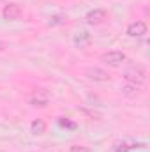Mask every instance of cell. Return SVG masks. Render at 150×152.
Listing matches in <instances>:
<instances>
[{
  "instance_id": "cell-1",
  "label": "cell",
  "mask_w": 150,
  "mask_h": 152,
  "mask_svg": "<svg viewBox=\"0 0 150 152\" xmlns=\"http://www.w3.org/2000/svg\"><path fill=\"white\" fill-rule=\"evenodd\" d=\"M125 53L124 51H118V50H111V51H106V53H103L101 55V60L106 64V66H110V67H118V66H122L124 62H125Z\"/></svg>"
},
{
  "instance_id": "cell-2",
  "label": "cell",
  "mask_w": 150,
  "mask_h": 152,
  "mask_svg": "<svg viewBox=\"0 0 150 152\" xmlns=\"http://www.w3.org/2000/svg\"><path fill=\"white\" fill-rule=\"evenodd\" d=\"M124 80H125L127 83H136V85L141 87L143 81L147 80V73H145L143 67L136 66V67H131V69H127V71L124 73Z\"/></svg>"
},
{
  "instance_id": "cell-3",
  "label": "cell",
  "mask_w": 150,
  "mask_h": 152,
  "mask_svg": "<svg viewBox=\"0 0 150 152\" xmlns=\"http://www.w3.org/2000/svg\"><path fill=\"white\" fill-rule=\"evenodd\" d=\"M127 36L129 37H143L147 34V23L141 21V20H136V21H131L127 25Z\"/></svg>"
},
{
  "instance_id": "cell-4",
  "label": "cell",
  "mask_w": 150,
  "mask_h": 152,
  "mask_svg": "<svg viewBox=\"0 0 150 152\" xmlns=\"http://www.w3.org/2000/svg\"><path fill=\"white\" fill-rule=\"evenodd\" d=\"M85 76L92 81H108L110 80V75L108 71L101 69V67H87L85 69Z\"/></svg>"
},
{
  "instance_id": "cell-5",
  "label": "cell",
  "mask_w": 150,
  "mask_h": 152,
  "mask_svg": "<svg viewBox=\"0 0 150 152\" xmlns=\"http://www.w3.org/2000/svg\"><path fill=\"white\" fill-rule=\"evenodd\" d=\"M2 16H4V20L14 21V20H18V18L21 16V7H20L18 4H7V5H4V9H2Z\"/></svg>"
},
{
  "instance_id": "cell-6",
  "label": "cell",
  "mask_w": 150,
  "mask_h": 152,
  "mask_svg": "<svg viewBox=\"0 0 150 152\" xmlns=\"http://www.w3.org/2000/svg\"><path fill=\"white\" fill-rule=\"evenodd\" d=\"M85 20H87L88 25H101L106 20V11H103V9H92V11L87 12Z\"/></svg>"
},
{
  "instance_id": "cell-7",
  "label": "cell",
  "mask_w": 150,
  "mask_h": 152,
  "mask_svg": "<svg viewBox=\"0 0 150 152\" xmlns=\"http://www.w3.org/2000/svg\"><path fill=\"white\" fill-rule=\"evenodd\" d=\"M90 41H92V36H90L87 30H79V32H76L74 37H73L74 46H76V48H79V50L87 48V46L90 44Z\"/></svg>"
},
{
  "instance_id": "cell-8",
  "label": "cell",
  "mask_w": 150,
  "mask_h": 152,
  "mask_svg": "<svg viewBox=\"0 0 150 152\" xmlns=\"http://www.w3.org/2000/svg\"><path fill=\"white\" fill-rule=\"evenodd\" d=\"M50 101V94L44 90V88H39L37 92L34 94V97L30 99V104L32 106H39V108H44Z\"/></svg>"
},
{
  "instance_id": "cell-9",
  "label": "cell",
  "mask_w": 150,
  "mask_h": 152,
  "mask_svg": "<svg viewBox=\"0 0 150 152\" xmlns=\"http://www.w3.org/2000/svg\"><path fill=\"white\" fill-rule=\"evenodd\" d=\"M145 143L143 142H134V140H124L122 143L117 145V152H127L131 149H143Z\"/></svg>"
},
{
  "instance_id": "cell-10",
  "label": "cell",
  "mask_w": 150,
  "mask_h": 152,
  "mask_svg": "<svg viewBox=\"0 0 150 152\" xmlns=\"http://www.w3.org/2000/svg\"><path fill=\"white\" fill-rule=\"evenodd\" d=\"M140 85H136V83H127L125 81V85L122 87V94L125 96V97H136L138 94H140Z\"/></svg>"
},
{
  "instance_id": "cell-11",
  "label": "cell",
  "mask_w": 150,
  "mask_h": 152,
  "mask_svg": "<svg viewBox=\"0 0 150 152\" xmlns=\"http://www.w3.org/2000/svg\"><path fill=\"white\" fill-rule=\"evenodd\" d=\"M30 131H32V134H44V133H46V122H44L42 118H36V120H32V124H30Z\"/></svg>"
},
{
  "instance_id": "cell-12",
  "label": "cell",
  "mask_w": 150,
  "mask_h": 152,
  "mask_svg": "<svg viewBox=\"0 0 150 152\" xmlns=\"http://www.w3.org/2000/svg\"><path fill=\"white\" fill-rule=\"evenodd\" d=\"M58 124H60L62 127H67V129H76V124L71 122L69 118H66V117H60V118H58Z\"/></svg>"
},
{
  "instance_id": "cell-13",
  "label": "cell",
  "mask_w": 150,
  "mask_h": 152,
  "mask_svg": "<svg viewBox=\"0 0 150 152\" xmlns=\"http://www.w3.org/2000/svg\"><path fill=\"white\" fill-rule=\"evenodd\" d=\"M64 21H66L64 16H53V18H50V23H48V25H50V27H55V25H62Z\"/></svg>"
},
{
  "instance_id": "cell-14",
  "label": "cell",
  "mask_w": 150,
  "mask_h": 152,
  "mask_svg": "<svg viewBox=\"0 0 150 152\" xmlns=\"http://www.w3.org/2000/svg\"><path fill=\"white\" fill-rule=\"evenodd\" d=\"M69 152H88V147H85V145H73Z\"/></svg>"
},
{
  "instance_id": "cell-15",
  "label": "cell",
  "mask_w": 150,
  "mask_h": 152,
  "mask_svg": "<svg viewBox=\"0 0 150 152\" xmlns=\"http://www.w3.org/2000/svg\"><path fill=\"white\" fill-rule=\"evenodd\" d=\"M5 48H7V44H5V42H4V41H0V53H2V51H4V50H5Z\"/></svg>"
}]
</instances>
